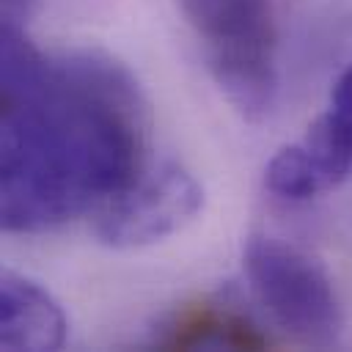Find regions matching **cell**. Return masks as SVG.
Returning <instances> with one entry per match:
<instances>
[{
	"instance_id": "obj_2",
	"label": "cell",
	"mask_w": 352,
	"mask_h": 352,
	"mask_svg": "<svg viewBox=\"0 0 352 352\" xmlns=\"http://www.w3.org/2000/svg\"><path fill=\"white\" fill-rule=\"evenodd\" d=\"M204 44L206 66L248 118L270 110L278 88V22L272 0H176Z\"/></svg>"
},
{
	"instance_id": "obj_3",
	"label": "cell",
	"mask_w": 352,
	"mask_h": 352,
	"mask_svg": "<svg viewBox=\"0 0 352 352\" xmlns=\"http://www.w3.org/2000/svg\"><path fill=\"white\" fill-rule=\"evenodd\" d=\"M245 272L275 324L302 346H336L344 311L327 270L305 250L275 236H250Z\"/></svg>"
},
{
	"instance_id": "obj_1",
	"label": "cell",
	"mask_w": 352,
	"mask_h": 352,
	"mask_svg": "<svg viewBox=\"0 0 352 352\" xmlns=\"http://www.w3.org/2000/svg\"><path fill=\"white\" fill-rule=\"evenodd\" d=\"M146 99L102 52L44 55L16 25L0 28V223L36 234L104 209L140 176Z\"/></svg>"
},
{
	"instance_id": "obj_4",
	"label": "cell",
	"mask_w": 352,
	"mask_h": 352,
	"mask_svg": "<svg viewBox=\"0 0 352 352\" xmlns=\"http://www.w3.org/2000/svg\"><path fill=\"white\" fill-rule=\"evenodd\" d=\"M204 209V187L179 162H165L151 173H143L124 195L99 209L96 236L118 250L154 245L187 223Z\"/></svg>"
},
{
	"instance_id": "obj_6",
	"label": "cell",
	"mask_w": 352,
	"mask_h": 352,
	"mask_svg": "<svg viewBox=\"0 0 352 352\" xmlns=\"http://www.w3.org/2000/svg\"><path fill=\"white\" fill-rule=\"evenodd\" d=\"M272 341L250 316L220 302H192L179 308L154 336L160 349H267Z\"/></svg>"
},
{
	"instance_id": "obj_8",
	"label": "cell",
	"mask_w": 352,
	"mask_h": 352,
	"mask_svg": "<svg viewBox=\"0 0 352 352\" xmlns=\"http://www.w3.org/2000/svg\"><path fill=\"white\" fill-rule=\"evenodd\" d=\"M327 121L344 140V146L352 154V66L338 74L330 91V107H327Z\"/></svg>"
},
{
	"instance_id": "obj_7",
	"label": "cell",
	"mask_w": 352,
	"mask_h": 352,
	"mask_svg": "<svg viewBox=\"0 0 352 352\" xmlns=\"http://www.w3.org/2000/svg\"><path fill=\"white\" fill-rule=\"evenodd\" d=\"M264 184L272 195L286 198V201H308L316 198L319 192L330 190L319 162L308 151L305 143L283 146L272 154L264 170Z\"/></svg>"
},
{
	"instance_id": "obj_9",
	"label": "cell",
	"mask_w": 352,
	"mask_h": 352,
	"mask_svg": "<svg viewBox=\"0 0 352 352\" xmlns=\"http://www.w3.org/2000/svg\"><path fill=\"white\" fill-rule=\"evenodd\" d=\"M33 8H36V0H0L3 25L22 28V22H28V16L33 14Z\"/></svg>"
},
{
	"instance_id": "obj_5",
	"label": "cell",
	"mask_w": 352,
	"mask_h": 352,
	"mask_svg": "<svg viewBox=\"0 0 352 352\" xmlns=\"http://www.w3.org/2000/svg\"><path fill=\"white\" fill-rule=\"evenodd\" d=\"M69 322L60 302L36 280L6 270L0 275V346L52 352L66 344Z\"/></svg>"
}]
</instances>
